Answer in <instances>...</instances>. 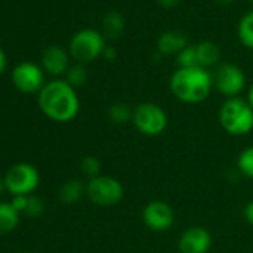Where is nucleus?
Segmentation results:
<instances>
[{
  "label": "nucleus",
  "instance_id": "f8f14e48",
  "mask_svg": "<svg viewBox=\"0 0 253 253\" xmlns=\"http://www.w3.org/2000/svg\"><path fill=\"white\" fill-rule=\"evenodd\" d=\"M69 55L66 49H63L61 46L52 45L48 46L43 51L42 55V69L43 72H46L51 76H61L66 75L70 64H69Z\"/></svg>",
  "mask_w": 253,
  "mask_h": 253
},
{
  "label": "nucleus",
  "instance_id": "20e7f679",
  "mask_svg": "<svg viewBox=\"0 0 253 253\" xmlns=\"http://www.w3.org/2000/svg\"><path fill=\"white\" fill-rule=\"evenodd\" d=\"M133 125L146 137L161 136L169 126L167 112L157 103H140L133 112Z\"/></svg>",
  "mask_w": 253,
  "mask_h": 253
},
{
  "label": "nucleus",
  "instance_id": "dca6fc26",
  "mask_svg": "<svg viewBox=\"0 0 253 253\" xmlns=\"http://www.w3.org/2000/svg\"><path fill=\"white\" fill-rule=\"evenodd\" d=\"M85 188H86V185H84L79 179H70V180L64 182L58 192L60 201L67 206L76 204L85 195Z\"/></svg>",
  "mask_w": 253,
  "mask_h": 253
},
{
  "label": "nucleus",
  "instance_id": "393cba45",
  "mask_svg": "<svg viewBox=\"0 0 253 253\" xmlns=\"http://www.w3.org/2000/svg\"><path fill=\"white\" fill-rule=\"evenodd\" d=\"M27 200H29V195H18V197H12L11 204H12V206H14L20 213H24L26 206H27Z\"/></svg>",
  "mask_w": 253,
  "mask_h": 253
},
{
  "label": "nucleus",
  "instance_id": "4be33fe9",
  "mask_svg": "<svg viewBox=\"0 0 253 253\" xmlns=\"http://www.w3.org/2000/svg\"><path fill=\"white\" fill-rule=\"evenodd\" d=\"M176 61H177V66L182 67V69L198 67L195 45H188L183 51H180V52L176 55Z\"/></svg>",
  "mask_w": 253,
  "mask_h": 253
},
{
  "label": "nucleus",
  "instance_id": "c85d7f7f",
  "mask_svg": "<svg viewBox=\"0 0 253 253\" xmlns=\"http://www.w3.org/2000/svg\"><path fill=\"white\" fill-rule=\"evenodd\" d=\"M179 2H180V0H158L160 5H163L164 8H169V9L170 8H174Z\"/></svg>",
  "mask_w": 253,
  "mask_h": 253
},
{
  "label": "nucleus",
  "instance_id": "412c9836",
  "mask_svg": "<svg viewBox=\"0 0 253 253\" xmlns=\"http://www.w3.org/2000/svg\"><path fill=\"white\" fill-rule=\"evenodd\" d=\"M88 79V72L85 69L84 64H75V66H70L67 73H66V81L67 84H70L75 89L78 86H82Z\"/></svg>",
  "mask_w": 253,
  "mask_h": 253
},
{
  "label": "nucleus",
  "instance_id": "f03ea898",
  "mask_svg": "<svg viewBox=\"0 0 253 253\" xmlns=\"http://www.w3.org/2000/svg\"><path fill=\"white\" fill-rule=\"evenodd\" d=\"M169 85L176 100L185 104H198L210 95L213 89V75L201 67H179L173 72Z\"/></svg>",
  "mask_w": 253,
  "mask_h": 253
},
{
  "label": "nucleus",
  "instance_id": "a878e982",
  "mask_svg": "<svg viewBox=\"0 0 253 253\" xmlns=\"http://www.w3.org/2000/svg\"><path fill=\"white\" fill-rule=\"evenodd\" d=\"M244 219L249 225L253 226V200L249 201L244 207Z\"/></svg>",
  "mask_w": 253,
  "mask_h": 253
},
{
  "label": "nucleus",
  "instance_id": "423d86ee",
  "mask_svg": "<svg viewBox=\"0 0 253 253\" xmlns=\"http://www.w3.org/2000/svg\"><path fill=\"white\" fill-rule=\"evenodd\" d=\"M122 183L112 176L100 174L86 182L85 195L88 200L98 207H113L124 198Z\"/></svg>",
  "mask_w": 253,
  "mask_h": 253
},
{
  "label": "nucleus",
  "instance_id": "f3484780",
  "mask_svg": "<svg viewBox=\"0 0 253 253\" xmlns=\"http://www.w3.org/2000/svg\"><path fill=\"white\" fill-rule=\"evenodd\" d=\"M133 112L134 109L126 104V103H122V101H118V103H113L109 110H107V116L109 119L116 124V125H125L133 121Z\"/></svg>",
  "mask_w": 253,
  "mask_h": 253
},
{
  "label": "nucleus",
  "instance_id": "bb28decb",
  "mask_svg": "<svg viewBox=\"0 0 253 253\" xmlns=\"http://www.w3.org/2000/svg\"><path fill=\"white\" fill-rule=\"evenodd\" d=\"M6 66H8V58H6V54L5 51L0 48V75H2L5 70H6Z\"/></svg>",
  "mask_w": 253,
  "mask_h": 253
},
{
  "label": "nucleus",
  "instance_id": "6e6552de",
  "mask_svg": "<svg viewBox=\"0 0 253 253\" xmlns=\"http://www.w3.org/2000/svg\"><path fill=\"white\" fill-rule=\"evenodd\" d=\"M213 86L226 98L238 97L246 88V75L232 63L219 64L213 73Z\"/></svg>",
  "mask_w": 253,
  "mask_h": 253
},
{
  "label": "nucleus",
  "instance_id": "ddd939ff",
  "mask_svg": "<svg viewBox=\"0 0 253 253\" xmlns=\"http://www.w3.org/2000/svg\"><path fill=\"white\" fill-rule=\"evenodd\" d=\"M186 46H188L186 36L182 32H177V30L164 32L157 41L158 52L163 54V55H177Z\"/></svg>",
  "mask_w": 253,
  "mask_h": 253
},
{
  "label": "nucleus",
  "instance_id": "39448f33",
  "mask_svg": "<svg viewBox=\"0 0 253 253\" xmlns=\"http://www.w3.org/2000/svg\"><path fill=\"white\" fill-rule=\"evenodd\" d=\"M104 49H106L104 36L94 29L79 30L78 33L73 35L69 45V54L79 64H86L97 60L98 57H103Z\"/></svg>",
  "mask_w": 253,
  "mask_h": 253
},
{
  "label": "nucleus",
  "instance_id": "9b49d317",
  "mask_svg": "<svg viewBox=\"0 0 253 253\" xmlns=\"http://www.w3.org/2000/svg\"><path fill=\"white\" fill-rule=\"evenodd\" d=\"M213 238L204 226H189L179 237L177 247L180 253H209Z\"/></svg>",
  "mask_w": 253,
  "mask_h": 253
},
{
  "label": "nucleus",
  "instance_id": "aec40b11",
  "mask_svg": "<svg viewBox=\"0 0 253 253\" xmlns=\"http://www.w3.org/2000/svg\"><path fill=\"white\" fill-rule=\"evenodd\" d=\"M237 169L244 177L253 180V146H249L240 152L237 158Z\"/></svg>",
  "mask_w": 253,
  "mask_h": 253
},
{
  "label": "nucleus",
  "instance_id": "7c9ffc66",
  "mask_svg": "<svg viewBox=\"0 0 253 253\" xmlns=\"http://www.w3.org/2000/svg\"><path fill=\"white\" fill-rule=\"evenodd\" d=\"M6 191V185H5V179L0 177V195H2L3 192Z\"/></svg>",
  "mask_w": 253,
  "mask_h": 253
},
{
  "label": "nucleus",
  "instance_id": "0eeeda50",
  "mask_svg": "<svg viewBox=\"0 0 253 253\" xmlns=\"http://www.w3.org/2000/svg\"><path fill=\"white\" fill-rule=\"evenodd\" d=\"M6 191L12 197L33 195L41 183V174L38 169L29 163H17L11 166L3 176Z\"/></svg>",
  "mask_w": 253,
  "mask_h": 253
},
{
  "label": "nucleus",
  "instance_id": "2eb2a0df",
  "mask_svg": "<svg viewBox=\"0 0 253 253\" xmlns=\"http://www.w3.org/2000/svg\"><path fill=\"white\" fill-rule=\"evenodd\" d=\"M21 213L9 203L0 201V235H6L15 231L20 223Z\"/></svg>",
  "mask_w": 253,
  "mask_h": 253
},
{
  "label": "nucleus",
  "instance_id": "2f4dec72",
  "mask_svg": "<svg viewBox=\"0 0 253 253\" xmlns=\"http://www.w3.org/2000/svg\"><path fill=\"white\" fill-rule=\"evenodd\" d=\"M225 2H228V0H225Z\"/></svg>",
  "mask_w": 253,
  "mask_h": 253
},
{
  "label": "nucleus",
  "instance_id": "7ed1b4c3",
  "mask_svg": "<svg viewBox=\"0 0 253 253\" xmlns=\"http://www.w3.org/2000/svg\"><path fill=\"white\" fill-rule=\"evenodd\" d=\"M219 122L229 136H247L253 130V109L244 98H226L219 109Z\"/></svg>",
  "mask_w": 253,
  "mask_h": 253
},
{
  "label": "nucleus",
  "instance_id": "5701e85b",
  "mask_svg": "<svg viewBox=\"0 0 253 253\" xmlns=\"http://www.w3.org/2000/svg\"><path fill=\"white\" fill-rule=\"evenodd\" d=\"M79 167H81L82 174H85L88 179H92V177L100 176V171H101V163L95 157H92V155L84 157L81 160Z\"/></svg>",
  "mask_w": 253,
  "mask_h": 253
},
{
  "label": "nucleus",
  "instance_id": "b1692460",
  "mask_svg": "<svg viewBox=\"0 0 253 253\" xmlns=\"http://www.w3.org/2000/svg\"><path fill=\"white\" fill-rule=\"evenodd\" d=\"M43 211H45V201L38 195H29L27 206H26V210L23 214H26L29 217H39V216H42Z\"/></svg>",
  "mask_w": 253,
  "mask_h": 253
},
{
  "label": "nucleus",
  "instance_id": "6ab92c4d",
  "mask_svg": "<svg viewBox=\"0 0 253 253\" xmlns=\"http://www.w3.org/2000/svg\"><path fill=\"white\" fill-rule=\"evenodd\" d=\"M238 39L246 46L253 49V11L247 12L238 23Z\"/></svg>",
  "mask_w": 253,
  "mask_h": 253
},
{
  "label": "nucleus",
  "instance_id": "4468645a",
  "mask_svg": "<svg viewBox=\"0 0 253 253\" xmlns=\"http://www.w3.org/2000/svg\"><path fill=\"white\" fill-rule=\"evenodd\" d=\"M197 51V60H198V67L209 70L210 67L216 66L219 58H220V49L216 43L211 41H204L195 45Z\"/></svg>",
  "mask_w": 253,
  "mask_h": 253
},
{
  "label": "nucleus",
  "instance_id": "1a4fd4ad",
  "mask_svg": "<svg viewBox=\"0 0 253 253\" xmlns=\"http://www.w3.org/2000/svg\"><path fill=\"white\" fill-rule=\"evenodd\" d=\"M12 82L15 88L24 94L41 92L45 86V72L41 66L32 61H23L12 70Z\"/></svg>",
  "mask_w": 253,
  "mask_h": 253
},
{
  "label": "nucleus",
  "instance_id": "f257e3e1",
  "mask_svg": "<svg viewBox=\"0 0 253 253\" xmlns=\"http://www.w3.org/2000/svg\"><path fill=\"white\" fill-rule=\"evenodd\" d=\"M38 104L48 119L58 124L73 121L81 110L78 92L66 79L46 82L38 94Z\"/></svg>",
  "mask_w": 253,
  "mask_h": 253
},
{
  "label": "nucleus",
  "instance_id": "cd10ccee",
  "mask_svg": "<svg viewBox=\"0 0 253 253\" xmlns=\"http://www.w3.org/2000/svg\"><path fill=\"white\" fill-rule=\"evenodd\" d=\"M103 57H104L106 60H109V61L115 60V58H116V51H115V48L106 46V49H104V52H103Z\"/></svg>",
  "mask_w": 253,
  "mask_h": 253
},
{
  "label": "nucleus",
  "instance_id": "c756f323",
  "mask_svg": "<svg viewBox=\"0 0 253 253\" xmlns=\"http://www.w3.org/2000/svg\"><path fill=\"white\" fill-rule=\"evenodd\" d=\"M246 101L249 103V106L253 109V84L250 85L249 91H247V97H246Z\"/></svg>",
  "mask_w": 253,
  "mask_h": 253
},
{
  "label": "nucleus",
  "instance_id": "9d476101",
  "mask_svg": "<svg viewBox=\"0 0 253 253\" xmlns=\"http://www.w3.org/2000/svg\"><path fill=\"white\" fill-rule=\"evenodd\" d=\"M142 219L151 231L164 232L173 226L176 214L169 203L161 200H154L143 207Z\"/></svg>",
  "mask_w": 253,
  "mask_h": 253
},
{
  "label": "nucleus",
  "instance_id": "a211bd4d",
  "mask_svg": "<svg viewBox=\"0 0 253 253\" xmlns=\"http://www.w3.org/2000/svg\"><path fill=\"white\" fill-rule=\"evenodd\" d=\"M125 29V21L124 17L119 12H109L106 14L104 20H103V30L104 35L110 39H116L122 35Z\"/></svg>",
  "mask_w": 253,
  "mask_h": 253
}]
</instances>
